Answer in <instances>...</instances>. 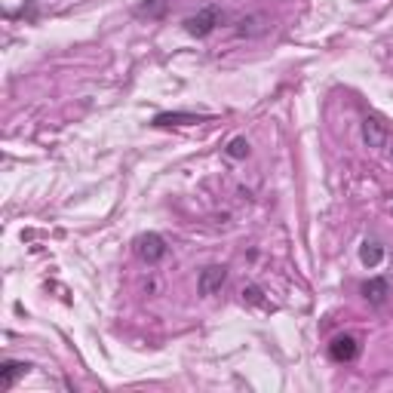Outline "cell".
Masks as SVG:
<instances>
[{"mask_svg":"<svg viewBox=\"0 0 393 393\" xmlns=\"http://www.w3.org/2000/svg\"><path fill=\"white\" fill-rule=\"evenodd\" d=\"M166 252H169V246H166V240H163L160 234L147 231V234H138L136 236V255L142 258L145 264L163 262V258H166Z\"/></svg>","mask_w":393,"mask_h":393,"instance_id":"cell-1","label":"cell"},{"mask_svg":"<svg viewBox=\"0 0 393 393\" xmlns=\"http://www.w3.org/2000/svg\"><path fill=\"white\" fill-rule=\"evenodd\" d=\"M218 25H221V10L218 6H206V10H200L197 16L184 19V31H188L191 37H209Z\"/></svg>","mask_w":393,"mask_h":393,"instance_id":"cell-2","label":"cell"},{"mask_svg":"<svg viewBox=\"0 0 393 393\" xmlns=\"http://www.w3.org/2000/svg\"><path fill=\"white\" fill-rule=\"evenodd\" d=\"M227 280V268L225 264H209V268L200 271V280H197V292L203 295V298H209V295L221 292V286H225Z\"/></svg>","mask_w":393,"mask_h":393,"instance_id":"cell-3","label":"cell"},{"mask_svg":"<svg viewBox=\"0 0 393 393\" xmlns=\"http://www.w3.org/2000/svg\"><path fill=\"white\" fill-rule=\"evenodd\" d=\"M362 142L375 151H384L390 145V136H387V126H384L378 117H366L362 120Z\"/></svg>","mask_w":393,"mask_h":393,"instance_id":"cell-4","label":"cell"},{"mask_svg":"<svg viewBox=\"0 0 393 393\" xmlns=\"http://www.w3.org/2000/svg\"><path fill=\"white\" fill-rule=\"evenodd\" d=\"M329 357L335 360V362H353V360L360 357V341L353 338V335H338V338H332Z\"/></svg>","mask_w":393,"mask_h":393,"instance_id":"cell-5","label":"cell"},{"mask_svg":"<svg viewBox=\"0 0 393 393\" xmlns=\"http://www.w3.org/2000/svg\"><path fill=\"white\" fill-rule=\"evenodd\" d=\"M28 362H19V360H3L0 362V390H13L16 387L19 378L28 375Z\"/></svg>","mask_w":393,"mask_h":393,"instance_id":"cell-6","label":"cell"},{"mask_svg":"<svg viewBox=\"0 0 393 393\" xmlns=\"http://www.w3.org/2000/svg\"><path fill=\"white\" fill-rule=\"evenodd\" d=\"M362 298L372 304V307H381L390 298V283L384 277H372L369 283H362Z\"/></svg>","mask_w":393,"mask_h":393,"instance_id":"cell-7","label":"cell"},{"mask_svg":"<svg viewBox=\"0 0 393 393\" xmlns=\"http://www.w3.org/2000/svg\"><path fill=\"white\" fill-rule=\"evenodd\" d=\"M360 262L366 264V268H378V264L384 262V246L378 240H362L360 246Z\"/></svg>","mask_w":393,"mask_h":393,"instance_id":"cell-8","label":"cell"},{"mask_svg":"<svg viewBox=\"0 0 393 393\" xmlns=\"http://www.w3.org/2000/svg\"><path fill=\"white\" fill-rule=\"evenodd\" d=\"M203 117L197 114H157L154 117V126H188V123H200Z\"/></svg>","mask_w":393,"mask_h":393,"instance_id":"cell-9","label":"cell"},{"mask_svg":"<svg viewBox=\"0 0 393 393\" xmlns=\"http://www.w3.org/2000/svg\"><path fill=\"white\" fill-rule=\"evenodd\" d=\"M225 154H227L231 160H246V157H249V142H246L243 136H236V138H231V142H227Z\"/></svg>","mask_w":393,"mask_h":393,"instance_id":"cell-10","label":"cell"},{"mask_svg":"<svg viewBox=\"0 0 393 393\" xmlns=\"http://www.w3.org/2000/svg\"><path fill=\"white\" fill-rule=\"evenodd\" d=\"M163 13V0H147V3L138 6V16H160Z\"/></svg>","mask_w":393,"mask_h":393,"instance_id":"cell-11","label":"cell"},{"mask_svg":"<svg viewBox=\"0 0 393 393\" xmlns=\"http://www.w3.org/2000/svg\"><path fill=\"white\" fill-rule=\"evenodd\" d=\"M262 289H258V286H246V289H243V298H246V301H252V304H262L264 298H262Z\"/></svg>","mask_w":393,"mask_h":393,"instance_id":"cell-12","label":"cell"},{"mask_svg":"<svg viewBox=\"0 0 393 393\" xmlns=\"http://www.w3.org/2000/svg\"><path fill=\"white\" fill-rule=\"evenodd\" d=\"M387 147H390V154H393V145H387Z\"/></svg>","mask_w":393,"mask_h":393,"instance_id":"cell-13","label":"cell"},{"mask_svg":"<svg viewBox=\"0 0 393 393\" xmlns=\"http://www.w3.org/2000/svg\"><path fill=\"white\" fill-rule=\"evenodd\" d=\"M390 212H393V206H390Z\"/></svg>","mask_w":393,"mask_h":393,"instance_id":"cell-14","label":"cell"}]
</instances>
